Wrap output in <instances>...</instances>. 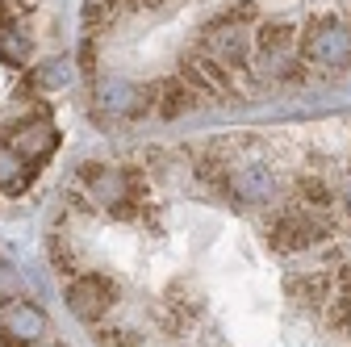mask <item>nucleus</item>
<instances>
[{
    "mask_svg": "<svg viewBox=\"0 0 351 347\" xmlns=\"http://www.w3.org/2000/svg\"><path fill=\"white\" fill-rule=\"evenodd\" d=\"M47 264L97 347H351V113L88 155Z\"/></svg>",
    "mask_w": 351,
    "mask_h": 347,
    "instance_id": "nucleus-1",
    "label": "nucleus"
},
{
    "mask_svg": "<svg viewBox=\"0 0 351 347\" xmlns=\"http://www.w3.org/2000/svg\"><path fill=\"white\" fill-rule=\"evenodd\" d=\"M351 80V0H80L75 84L101 125H167Z\"/></svg>",
    "mask_w": 351,
    "mask_h": 347,
    "instance_id": "nucleus-2",
    "label": "nucleus"
},
{
    "mask_svg": "<svg viewBox=\"0 0 351 347\" xmlns=\"http://www.w3.org/2000/svg\"><path fill=\"white\" fill-rule=\"evenodd\" d=\"M59 0H0V205L25 201L63 147Z\"/></svg>",
    "mask_w": 351,
    "mask_h": 347,
    "instance_id": "nucleus-3",
    "label": "nucleus"
},
{
    "mask_svg": "<svg viewBox=\"0 0 351 347\" xmlns=\"http://www.w3.org/2000/svg\"><path fill=\"white\" fill-rule=\"evenodd\" d=\"M0 347H75L5 251H0Z\"/></svg>",
    "mask_w": 351,
    "mask_h": 347,
    "instance_id": "nucleus-4",
    "label": "nucleus"
}]
</instances>
